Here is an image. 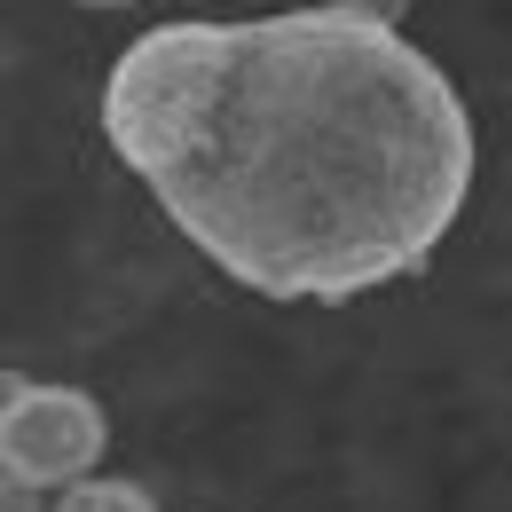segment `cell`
Returning <instances> with one entry per match:
<instances>
[{"mask_svg": "<svg viewBox=\"0 0 512 512\" xmlns=\"http://www.w3.org/2000/svg\"><path fill=\"white\" fill-rule=\"evenodd\" d=\"M56 512H158L134 481H79V489H64L56 497Z\"/></svg>", "mask_w": 512, "mask_h": 512, "instance_id": "cell-3", "label": "cell"}, {"mask_svg": "<svg viewBox=\"0 0 512 512\" xmlns=\"http://www.w3.org/2000/svg\"><path fill=\"white\" fill-rule=\"evenodd\" d=\"M0 512H56V505H40V489H32V481L0 473Z\"/></svg>", "mask_w": 512, "mask_h": 512, "instance_id": "cell-4", "label": "cell"}, {"mask_svg": "<svg viewBox=\"0 0 512 512\" xmlns=\"http://www.w3.org/2000/svg\"><path fill=\"white\" fill-rule=\"evenodd\" d=\"M103 457V410L71 386H16L0 402V473L32 489H79Z\"/></svg>", "mask_w": 512, "mask_h": 512, "instance_id": "cell-2", "label": "cell"}, {"mask_svg": "<svg viewBox=\"0 0 512 512\" xmlns=\"http://www.w3.org/2000/svg\"><path fill=\"white\" fill-rule=\"evenodd\" d=\"M103 134L197 253L268 300L410 276L473 190L449 71L347 0L150 24L111 64Z\"/></svg>", "mask_w": 512, "mask_h": 512, "instance_id": "cell-1", "label": "cell"}, {"mask_svg": "<svg viewBox=\"0 0 512 512\" xmlns=\"http://www.w3.org/2000/svg\"><path fill=\"white\" fill-rule=\"evenodd\" d=\"M347 8H363V16H379V24H394V8H402V0H347Z\"/></svg>", "mask_w": 512, "mask_h": 512, "instance_id": "cell-5", "label": "cell"}]
</instances>
